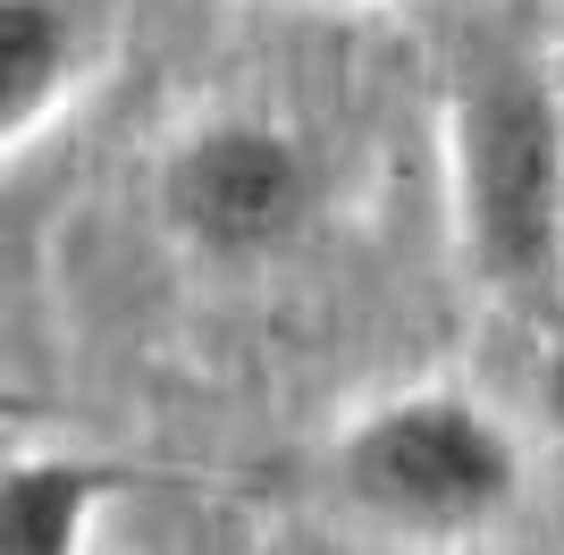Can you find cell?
I'll return each instance as SVG.
<instances>
[{"label":"cell","instance_id":"6da1fadb","mask_svg":"<svg viewBox=\"0 0 564 555\" xmlns=\"http://www.w3.org/2000/svg\"><path fill=\"white\" fill-rule=\"evenodd\" d=\"M464 253L497 295L540 303L564 286V92L540 59L471 68L447 110Z\"/></svg>","mask_w":564,"mask_h":555},{"label":"cell","instance_id":"7a4b0ae2","mask_svg":"<svg viewBox=\"0 0 564 555\" xmlns=\"http://www.w3.org/2000/svg\"><path fill=\"white\" fill-rule=\"evenodd\" d=\"M337 497L362 522L397 538H480L522 488V455L497 429V413L464 388H404L346 421V438L329 455Z\"/></svg>","mask_w":564,"mask_h":555},{"label":"cell","instance_id":"3957f363","mask_svg":"<svg viewBox=\"0 0 564 555\" xmlns=\"http://www.w3.org/2000/svg\"><path fill=\"white\" fill-rule=\"evenodd\" d=\"M161 210L194 253L261 261L321 210V161L279 118H203L194 135L169 143Z\"/></svg>","mask_w":564,"mask_h":555},{"label":"cell","instance_id":"277c9868","mask_svg":"<svg viewBox=\"0 0 564 555\" xmlns=\"http://www.w3.org/2000/svg\"><path fill=\"white\" fill-rule=\"evenodd\" d=\"M127 471L101 455H18L0 463V555H85L101 505Z\"/></svg>","mask_w":564,"mask_h":555},{"label":"cell","instance_id":"5b68a950","mask_svg":"<svg viewBox=\"0 0 564 555\" xmlns=\"http://www.w3.org/2000/svg\"><path fill=\"white\" fill-rule=\"evenodd\" d=\"M76 18L68 0H0V152L34 135L76 85Z\"/></svg>","mask_w":564,"mask_h":555},{"label":"cell","instance_id":"8992f818","mask_svg":"<svg viewBox=\"0 0 564 555\" xmlns=\"http://www.w3.org/2000/svg\"><path fill=\"white\" fill-rule=\"evenodd\" d=\"M540 404H547V429H556V446H564V346L547 353V370H540Z\"/></svg>","mask_w":564,"mask_h":555},{"label":"cell","instance_id":"52a82bcc","mask_svg":"<svg viewBox=\"0 0 564 555\" xmlns=\"http://www.w3.org/2000/svg\"><path fill=\"white\" fill-rule=\"evenodd\" d=\"M388 9H404V0H388Z\"/></svg>","mask_w":564,"mask_h":555}]
</instances>
